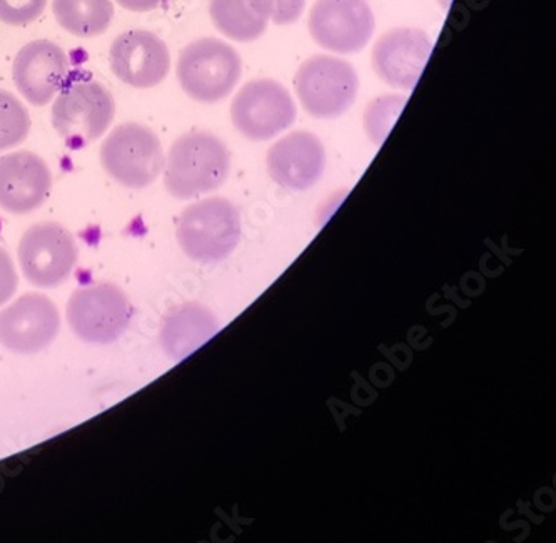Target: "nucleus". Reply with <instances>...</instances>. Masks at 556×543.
<instances>
[{
  "label": "nucleus",
  "instance_id": "f257e3e1",
  "mask_svg": "<svg viewBox=\"0 0 556 543\" xmlns=\"http://www.w3.org/2000/svg\"><path fill=\"white\" fill-rule=\"evenodd\" d=\"M231 154L223 139L207 130H192L177 138L164 163V185L176 200H192L225 185Z\"/></svg>",
  "mask_w": 556,
  "mask_h": 543
},
{
  "label": "nucleus",
  "instance_id": "f03ea898",
  "mask_svg": "<svg viewBox=\"0 0 556 543\" xmlns=\"http://www.w3.org/2000/svg\"><path fill=\"white\" fill-rule=\"evenodd\" d=\"M176 73L182 91L192 101L216 104L235 91L241 79L242 61L225 40L203 37L182 49Z\"/></svg>",
  "mask_w": 556,
  "mask_h": 543
},
{
  "label": "nucleus",
  "instance_id": "7ed1b4c3",
  "mask_svg": "<svg viewBox=\"0 0 556 543\" xmlns=\"http://www.w3.org/2000/svg\"><path fill=\"white\" fill-rule=\"evenodd\" d=\"M176 236L186 256L199 263H216L238 247L241 214L225 198L198 201L182 211Z\"/></svg>",
  "mask_w": 556,
  "mask_h": 543
},
{
  "label": "nucleus",
  "instance_id": "20e7f679",
  "mask_svg": "<svg viewBox=\"0 0 556 543\" xmlns=\"http://www.w3.org/2000/svg\"><path fill=\"white\" fill-rule=\"evenodd\" d=\"M105 173L124 188L144 189L164 171L163 144L151 127L126 123L114 127L99 151Z\"/></svg>",
  "mask_w": 556,
  "mask_h": 543
},
{
  "label": "nucleus",
  "instance_id": "39448f33",
  "mask_svg": "<svg viewBox=\"0 0 556 543\" xmlns=\"http://www.w3.org/2000/svg\"><path fill=\"white\" fill-rule=\"evenodd\" d=\"M116 116V101L98 80H77L59 91L52 104V126L74 149L102 138Z\"/></svg>",
  "mask_w": 556,
  "mask_h": 543
},
{
  "label": "nucleus",
  "instance_id": "423d86ee",
  "mask_svg": "<svg viewBox=\"0 0 556 543\" xmlns=\"http://www.w3.org/2000/svg\"><path fill=\"white\" fill-rule=\"evenodd\" d=\"M298 99L316 119H337L353 108L358 98V74L350 62L331 55H313L294 77Z\"/></svg>",
  "mask_w": 556,
  "mask_h": 543
},
{
  "label": "nucleus",
  "instance_id": "0eeeda50",
  "mask_svg": "<svg viewBox=\"0 0 556 543\" xmlns=\"http://www.w3.org/2000/svg\"><path fill=\"white\" fill-rule=\"evenodd\" d=\"M132 304L113 282L79 288L70 298L65 315L77 338L91 344H111L123 337L132 319Z\"/></svg>",
  "mask_w": 556,
  "mask_h": 543
},
{
  "label": "nucleus",
  "instance_id": "6e6552de",
  "mask_svg": "<svg viewBox=\"0 0 556 543\" xmlns=\"http://www.w3.org/2000/svg\"><path fill=\"white\" fill-rule=\"evenodd\" d=\"M298 109L282 84L256 79L244 84L231 104V119L239 135L250 141H269L296 121Z\"/></svg>",
  "mask_w": 556,
  "mask_h": 543
},
{
  "label": "nucleus",
  "instance_id": "1a4fd4ad",
  "mask_svg": "<svg viewBox=\"0 0 556 543\" xmlns=\"http://www.w3.org/2000/svg\"><path fill=\"white\" fill-rule=\"evenodd\" d=\"M77 260L76 239L59 223L34 225L18 244L22 273L37 288H55L67 281Z\"/></svg>",
  "mask_w": 556,
  "mask_h": 543
},
{
  "label": "nucleus",
  "instance_id": "9d476101",
  "mask_svg": "<svg viewBox=\"0 0 556 543\" xmlns=\"http://www.w3.org/2000/svg\"><path fill=\"white\" fill-rule=\"evenodd\" d=\"M307 27L319 48L358 54L375 34V15L366 0H316Z\"/></svg>",
  "mask_w": 556,
  "mask_h": 543
},
{
  "label": "nucleus",
  "instance_id": "9b49d317",
  "mask_svg": "<svg viewBox=\"0 0 556 543\" xmlns=\"http://www.w3.org/2000/svg\"><path fill=\"white\" fill-rule=\"evenodd\" d=\"M61 316L51 298L24 294L0 312V344L18 355H36L58 338Z\"/></svg>",
  "mask_w": 556,
  "mask_h": 543
},
{
  "label": "nucleus",
  "instance_id": "f8f14e48",
  "mask_svg": "<svg viewBox=\"0 0 556 543\" xmlns=\"http://www.w3.org/2000/svg\"><path fill=\"white\" fill-rule=\"evenodd\" d=\"M109 64L117 79L136 89L160 86L170 71L167 43L149 30L119 34L109 51Z\"/></svg>",
  "mask_w": 556,
  "mask_h": 543
},
{
  "label": "nucleus",
  "instance_id": "ddd939ff",
  "mask_svg": "<svg viewBox=\"0 0 556 543\" xmlns=\"http://www.w3.org/2000/svg\"><path fill=\"white\" fill-rule=\"evenodd\" d=\"M433 43L425 30L416 27H397L383 34L375 43L371 64L376 76L388 86L412 91L418 84Z\"/></svg>",
  "mask_w": 556,
  "mask_h": 543
},
{
  "label": "nucleus",
  "instance_id": "4468645a",
  "mask_svg": "<svg viewBox=\"0 0 556 543\" xmlns=\"http://www.w3.org/2000/svg\"><path fill=\"white\" fill-rule=\"evenodd\" d=\"M70 73V59L51 40H33L15 55L12 76L22 98L36 108L51 104Z\"/></svg>",
  "mask_w": 556,
  "mask_h": 543
},
{
  "label": "nucleus",
  "instance_id": "2eb2a0df",
  "mask_svg": "<svg viewBox=\"0 0 556 543\" xmlns=\"http://www.w3.org/2000/svg\"><path fill=\"white\" fill-rule=\"evenodd\" d=\"M52 174L48 163L30 151L0 157V210L30 214L48 201Z\"/></svg>",
  "mask_w": 556,
  "mask_h": 543
},
{
  "label": "nucleus",
  "instance_id": "dca6fc26",
  "mask_svg": "<svg viewBox=\"0 0 556 543\" xmlns=\"http://www.w3.org/2000/svg\"><path fill=\"white\" fill-rule=\"evenodd\" d=\"M326 151L321 139L296 130L279 139L268 152L269 176L282 188L306 191L323 178Z\"/></svg>",
  "mask_w": 556,
  "mask_h": 543
},
{
  "label": "nucleus",
  "instance_id": "f3484780",
  "mask_svg": "<svg viewBox=\"0 0 556 543\" xmlns=\"http://www.w3.org/2000/svg\"><path fill=\"white\" fill-rule=\"evenodd\" d=\"M219 330L216 316L199 303L170 310L161 325V346L174 362H182Z\"/></svg>",
  "mask_w": 556,
  "mask_h": 543
},
{
  "label": "nucleus",
  "instance_id": "a211bd4d",
  "mask_svg": "<svg viewBox=\"0 0 556 543\" xmlns=\"http://www.w3.org/2000/svg\"><path fill=\"white\" fill-rule=\"evenodd\" d=\"M214 27L236 42L260 39L269 22L266 0H210Z\"/></svg>",
  "mask_w": 556,
  "mask_h": 543
},
{
  "label": "nucleus",
  "instance_id": "6ab92c4d",
  "mask_svg": "<svg viewBox=\"0 0 556 543\" xmlns=\"http://www.w3.org/2000/svg\"><path fill=\"white\" fill-rule=\"evenodd\" d=\"M52 12L62 29L84 39L102 36L114 18L113 0H54Z\"/></svg>",
  "mask_w": 556,
  "mask_h": 543
},
{
  "label": "nucleus",
  "instance_id": "aec40b11",
  "mask_svg": "<svg viewBox=\"0 0 556 543\" xmlns=\"http://www.w3.org/2000/svg\"><path fill=\"white\" fill-rule=\"evenodd\" d=\"M29 132L30 116L26 105L12 92L0 89V152L22 144Z\"/></svg>",
  "mask_w": 556,
  "mask_h": 543
},
{
  "label": "nucleus",
  "instance_id": "412c9836",
  "mask_svg": "<svg viewBox=\"0 0 556 543\" xmlns=\"http://www.w3.org/2000/svg\"><path fill=\"white\" fill-rule=\"evenodd\" d=\"M406 102H408V98L397 94L381 96V98L372 99L369 102L365 113V129L366 135L376 146L383 144L397 117L405 109Z\"/></svg>",
  "mask_w": 556,
  "mask_h": 543
},
{
  "label": "nucleus",
  "instance_id": "4be33fe9",
  "mask_svg": "<svg viewBox=\"0 0 556 543\" xmlns=\"http://www.w3.org/2000/svg\"><path fill=\"white\" fill-rule=\"evenodd\" d=\"M48 0H0V21L8 26H29L42 15Z\"/></svg>",
  "mask_w": 556,
  "mask_h": 543
},
{
  "label": "nucleus",
  "instance_id": "5701e85b",
  "mask_svg": "<svg viewBox=\"0 0 556 543\" xmlns=\"http://www.w3.org/2000/svg\"><path fill=\"white\" fill-rule=\"evenodd\" d=\"M269 11V21L276 26H289L300 21L306 8V0H266Z\"/></svg>",
  "mask_w": 556,
  "mask_h": 543
},
{
  "label": "nucleus",
  "instance_id": "b1692460",
  "mask_svg": "<svg viewBox=\"0 0 556 543\" xmlns=\"http://www.w3.org/2000/svg\"><path fill=\"white\" fill-rule=\"evenodd\" d=\"M17 287L18 278L12 257L4 248H0V306L14 296Z\"/></svg>",
  "mask_w": 556,
  "mask_h": 543
},
{
  "label": "nucleus",
  "instance_id": "393cba45",
  "mask_svg": "<svg viewBox=\"0 0 556 543\" xmlns=\"http://www.w3.org/2000/svg\"><path fill=\"white\" fill-rule=\"evenodd\" d=\"M121 8L130 12H151L164 8L169 0H116Z\"/></svg>",
  "mask_w": 556,
  "mask_h": 543
}]
</instances>
